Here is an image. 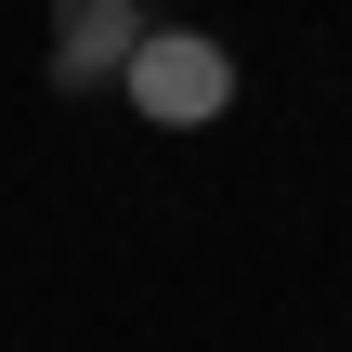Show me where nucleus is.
<instances>
[{
    "label": "nucleus",
    "instance_id": "obj_2",
    "mask_svg": "<svg viewBox=\"0 0 352 352\" xmlns=\"http://www.w3.org/2000/svg\"><path fill=\"white\" fill-rule=\"evenodd\" d=\"M144 39V0H52V91H118Z\"/></svg>",
    "mask_w": 352,
    "mask_h": 352
},
{
    "label": "nucleus",
    "instance_id": "obj_1",
    "mask_svg": "<svg viewBox=\"0 0 352 352\" xmlns=\"http://www.w3.org/2000/svg\"><path fill=\"white\" fill-rule=\"evenodd\" d=\"M157 131H209L222 104H235V52L209 39V26H157L144 52H131V78H118Z\"/></svg>",
    "mask_w": 352,
    "mask_h": 352
}]
</instances>
